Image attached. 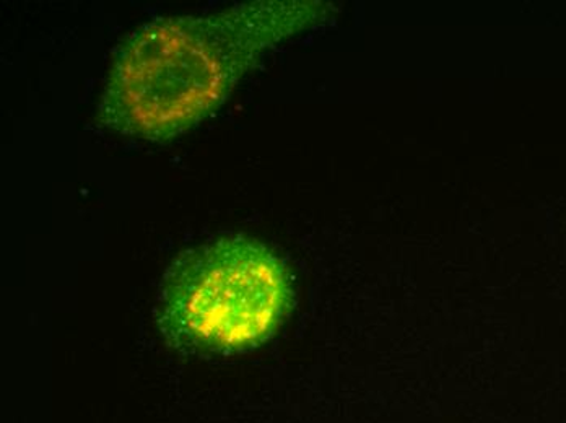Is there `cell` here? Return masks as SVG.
I'll return each mask as SVG.
<instances>
[{
	"instance_id": "cell-1",
	"label": "cell",
	"mask_w": 566,
	"mask_h": 423,
	"mask_svg": "<svg viewBox=\"0 0 566 423\" xmlns=\"http://www.w3.org/2000/svg\"><path fill=\"white\" fill-rule=\"evenodd\" d=\"M327 10L321 2L262 0L148 23L120 46L98 121L154 142L181 136L226 102L269 47L308 29Z\"/></svg>"
},
{
	"instance_id": "cell-2",
	"label": "cell",
	"mask_w": 566,
	"mask_h": 423,
	"mask_svg": "<svg viewBox=\"0 0 566 423\" xmlns=\"http://www.w3.org/2000/svg\"><path fill=\"white\" fill-rule=\"evenodd\" d=\"M293 305V277L277 253L250 236H223L172 261L158 288L155 321L172 349L226 357L268 342Z\"/></svg>"
}]
</instances>
